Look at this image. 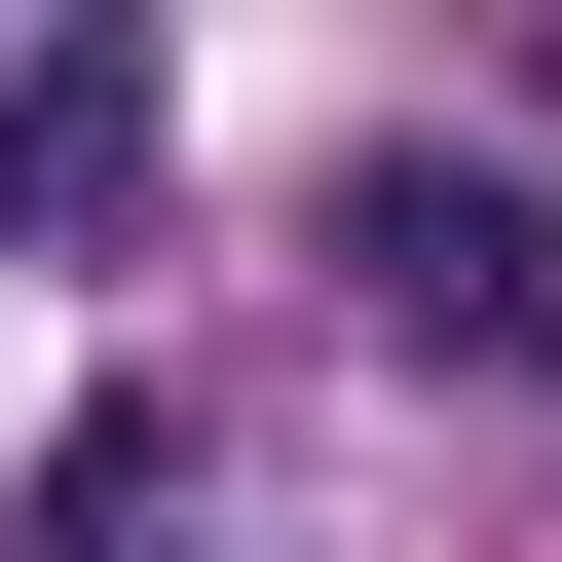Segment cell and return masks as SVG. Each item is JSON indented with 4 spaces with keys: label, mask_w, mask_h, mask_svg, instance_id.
I'll list each match as a JSON object with an SVG mask.
<instances>
[{
    "label": "cell",
    "mask_w": 562,
    "mask_h": 562,
    "mask_svg": "<svg viewBox=\"0 0 562 562\" xmlns=\"http://www.w3.org/2000/svg\"><path fill=\"white\" fill-rule=\"evenodd\" d=\"M338 301H375L413 375H562V188H525V150H413V188H338Z\"/></svg>",
    "instance_id": "obj_1"
},
{
    "label": "cell",
    "mask_w": 562,
    "mask_h": 562,
    "mask_svg": "<svg viewBox=\"0 0 562 562\" xmlns=\"http://www.w3.org/2000/svg\"><path fill=\"white\" fill-rule=\"evenodd\" d=\"M113 188H150V76L38 38V76H0V225H113Z\"/></svg>",
    "instance_id": "obj_2"
}]
</instances>
